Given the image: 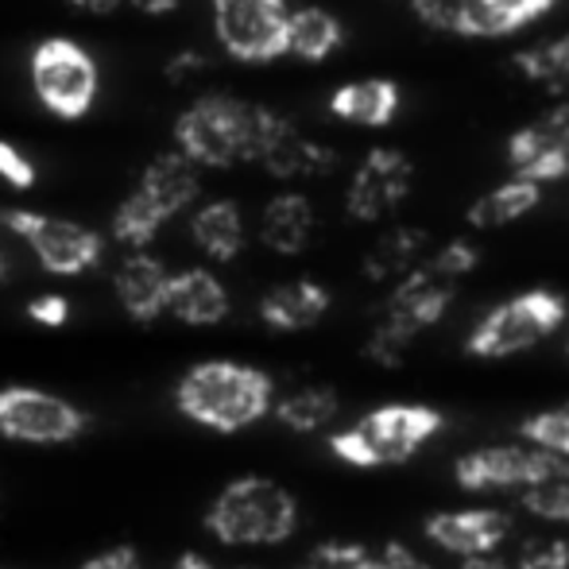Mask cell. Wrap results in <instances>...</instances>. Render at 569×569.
Listing matches in <instances>:
<instances>
[{
  "instance_id": "11",
  "label": "cell",
  "mask_w": 569,
  "mask_h": 569,
  "mask_svg": "<svg viewBox=\"0 0 569 569\" xmlns=\"http://www.w3.org/2000/svg\"><path fill=\"white\" fill-rule=\"evenodd\" d=\"M569 477V461L550 457L535 446H488L457 461V485L465 492H496V488H535Z\"/></svg>"
},
{
  "instance_id": "15",
  "label": "cell",
  "mask_w": 569,
  "mask_h": 569,
  "mask_svg": "<svg viewBox=\"0 0 569 569\" xmlns=\"http://www.w3.org/2000/svg\"><path fill=\"white\" fill-rule=\"evenodd\" d=\"M167 283H171V271L148 252H136L120 263L113 287H117V299L124 307L128 318L136 322H151L167 310Z\"/></svg>"
},
{
  "instance_id": "30",
  "label": "cell",
  "mask_w": 569,
  "mask_h": 569,
  "mask_svg": "<svg viewBox=\"0 0 569 569\" xmlns=\"http://www.w3.org/2000/svg\"><path fill=\"white\" fill-rule=\"evenodd\" d=\"M519 430H523V438L535 446V450L569 461V407H558V411H539L535 419H527Z\"/></svg>"
},
{
  "instance_id": "19",
  "label": "cell",
  "mask_w": 569,
  "mask_h": 569,
  "mask_svg": "<svg viewBox=\"0 0 569 569\" xmlns=\"http://www.w3.org/2000/svg\"><path fill=\"white\" fill-rule=\"evenodd\" d=\"M330 113L360 128H383L399 113V86L388 78H365V82H345L330 98Z\"/></svg>"
},
{
  "instance_id": "7",
  "label": "cell",
  "mask_w": 569,
  "mask_h": 569,
  "mask_svg": "<svg viewBox=\"0 0 569 569\" xmlns=\"http://www.w3.org/2000/svg\"><path fill=\"white\" fill-rule=\"evenodd\" d=\"M31 86L54 117L78 120L98 98V67L74 39H43L31 54Z\"/></svg>"
},
{
  "instance_id": "17",
  "label": "cell",
  "mask_w": 569,
  "mask_h": 569,
  "mask_svg": "<svg viewBox=\"0 0 569 569\" xmlns=\"http://www.w3.org/2000/svg\"><path fill=\"white\" fill-rule=\"evenodd\" d=\"M198 190H202L198 167L190 163L182 151H167V156H156L148 163V171L140 174V190H136V194L148 198V202L163 213V221H171L174 213L194 202Z\"/></svg>"
},
{
  "instance_id": "31",
  "label": "cell",
  "mask_w": 569,
  "mask_h": 569,
  "mask_svg": "<svg viewBox=\"0 0 569 569\" xmlns=\"http://www.w3.org/2000/svg\"><path fill=\"white\" fill-rule=\"evenodd\" d=\"M523 508L550 523H569V477L523 488Z\"/></svg>"
},
{
  "instance_id": "44",
  "label": "cell",
  "mask_w": 569,
  "mask_h": 569,
  "mask_svg": "<svg viewBox=\"0 0 569 569\" xmlns=\"http://www.w3.org/2000/svg\"><path fill=\"white\" fill-rule=\"evenodd\" d=\"M171 569H213L210 562H206V558L202 555H182L179 558V562H174Z\"/></svg>"
},
{
  "instance_id": "4",
  "label": "cell",
  "mask_w": 569,
  "mask_h": 569,
  "mask_svg": "<svg viewBox=\"0 0 569 569\" xmlns=\"http://www.w3.org/2000/svg\"><path fill=\"white\" fill-rule=\"evenodd\" d=\"M299 527V503L268 477H237L206 511V531L226 547H276Z\"/></svg>"
},
{
  "instance_id": "22",
  "label": "cell",
  "mask_w": 569,
  "mask_h": 569,
  "mask_svg": "<svg viewBox=\"0 0 569 569\" xmlns=\"http://www.w3.org/2000/svg\"><path fill=\"white\" fill-rule=\"evenodd\" d=\"M569 143V101L555 106L550 113L535 117L531 124H523L508 140V159L516 167V174H531L542 159H550L555 151H562Z\"/></svg>"
},
{
  "instance_id": "34",
  "label": "cell",
  "mask_w": 569,
  "mask_h": 569,
  "mask_svg": "<svg viewBox=\"0 0 569 569\" xmlns=\"http://www.w3.org/2000/svg\"><path fill=\"white\" fill-rule=\"evenodd\" d=\"M365 558H368L365 547H352V542H322V547L310 550L302 569H357Z\"/></svg>"
},
{
  "instance_id": "43",
  "label": "cell",
  "mask_w": 569,
  "mask_h": 569,
  "mask_svg": "<svg viewBox=\"0 0 569 569\" xmlns=\"http://www.w3.org/2000/svg\"><path fill=\"white\" fill-rule=\"evenodd\" d=\"M461 569H511V566L500 562V558H469Z\"/></svg>"
},
{
  "instance_id": "20",
  "label": "cell",
  "mask_w": 569,
  "mask_h": 569,
  "mask_svg": "<svg viewBox=\"0 0 569 569\" xmlns=\"http://www.w3.org/2000/svg\"><path fill=\"white\" fill-rule=\"evenodd\" d=\"M558 0H465L461 36L469 39H500L519 31L523 23L539 20Z\"/></svg>"
},
{
  "instance_id": "25",
  "label": "cell",
  "mask_w": 569,
  "mask_h": 569,
  "mask_svg": "<svg viewBox=\"0 0 569 569\" xmlns=\"http://www.w3.org/2000/svg\"><path fill=\"white\" fill-rule=\"evenodd\" d=\"M345 31L338 23V16H330L326 8H295L287 16V51L302 62H322L330 59L341 47Z\"/></svg>"
},
{
  "instance_id": "2",
  "label": "cell",
  "mask_w": 569,
  "mask_h": 569,
  "mask_svg": "<svg viewBox=\"0 0 569 569\" xmlns=\"http://www.w3.org/2000/svg\"><path fill=\"white\" fill-rule=\"evenodd\" d=\"M279 120L283 117L252 106V101H237L229 93H206L179 117L174 143L194 167L256 163Z\"/></svg>"
},
{
  "instance_id": "6",
  "label": "cell",
  "mask_w": 569,
  "mask_h": 569,
  "mask_svg": "<svg viewBox=\"0 0 569 569\" xmlns=\"http://www.w3.org/2000/svg\"><path fill=\"white\" fill-rule=\"evenodd\" d=\"M562 322H566L562 295L555 291L516 295V299L500 302V307L480 318L477 330L469 333V352L485 360L516 357V352H527L539 341H547Z\"/></svg>"
},
{
  "instance_id": "35",
  "label": "cell",
  "mask_w": 569,
  "mask_h": 569,
  "mask_svg": "<svg viewBox=\"0 0 569 569\" xmlns=\"http://www.w3.org/2000/svg\"><path fill=\"white\" fill-rule=\"evenodd\" d=\"M0 179L12 182L16 190L36 187V163H31L16 143H4V140H0Z\"/></svg>"
},
{
  "instance_id": "1",
  "label": "cell",
  "mask_w": 569,
  "mask_h": 569,
  "mask_svg": "<svg viewBox=\"0 0 569 569\" xmlns=\"http://www.w3.org/2000/svg\"><path fill=\"white\" fill-rule=\"evenodd\" d=\"M477 268V248L469 240H453V244L438 248L435 256L419 260L411 276H403L383 302L380 322H376L372 338H368V360L383 368H399L407 360V349L422 330L438 322L450 307L457 283Z\"/></svg>"
},
{
  "instance_id": "12",
  "label": "cell",
  "mask_w": 569,
  "mask_h": 569,
  "mask_svg": "<svg viewBox=\"0 0 569 569\" xmlns=\"http://www.w3.org/2000/svg\"><path fill=\"white\" fill-rule=\"evenodd\" d=\"M407 190H411V159L396 148H372L352 174L345 210L352 221H380L403 202Z\"/></svg>"
},
{
  "instance_id": "47",
  "label": "cell",
  "mask_w": 569,
  "mask_h": 569,
  "mask_svg": "<svg viewBox=\"0 0 569 569\" xmlns=\"http://www.w3.org/2000/svg\"><path fill=\"white\" fill-rule=\"evenodd\" d=\"M240 569H248V566H240Z\"/></svg>"
},
{
  "instance_id": "14",
  "label": "cell",
  "mask_w": 569,
  "mask_h": 569,
  "mask_svg": "<svg viewBox=\"0 0 569 569\" xmlns=\"http://www.w3.org/2000/svg\"><path fill=\"white\" fill-rule=\"evenodd\" d=\"M256 163L268 167V174H276V179H318V174L333 171L338 159H333L330 148L307 140V136H302L299 128L283 117Z\"/></svg>"
},
{
  "instance_id": "26",
  "label": "cell",
  "mask_w": 569,
  "mask_h": 569,
  "mask_svg": "<svg viewBox=\"0 0 569 569\" xmlns=\"http://www.w3.org/2000/svg\"><path fill=\"white\" fill-rule=\"evenodd\" d=\"M190 237H194V244L202 248L210 260H232V256H240V248H244V221H240V210L232 202H210L202 206V210L194 213V221H190Z\"/></svg>"
},
{
  "instance_id": "16",
  "label": "cell",
  "mask_w": 569,
  "mask_h": 569,
  "mask_svg": "<svg viewBox=\"0 0 569 569\" xmlns=\"http://www.w3.org/2000/svg\"><path fill=\"white\" fill-rule=\"evenodd\" d=\"M330 310V291L315 279H291V283L271 287L260 299V318L271 330L283 333H299L318 326Z\"/></svg>"
},
{
  "instance_id": "39",
  "label": "cell",
  "mask_w": 569,
  "mask_h": 569,
  "mask_svg": "<svg viewBox=\"0 0 569 569\" xmlns=\"http://www.w3.org/2000/svg\"><path fill=\"white\" fill-rule=\"evenodd\" d=\"M380 562L388 566V569H430L419 555H415L411 547H403V542H388V547H383Z\"/></svg>"
},
{
  "instance_id": "23",
  "label": "cell",
  "mask_w": 569,
  "mask_h": 569,
  "mask_svg": "<svg viewBox=\"0 0 569 569\" xmlns=\"http://www.w3.org/2000/svg\"><path fill=\"white\" fill-rule=\"evenodd\" d=\"M422 252H427V232L411 229V226H399L391 232H383L365 256V276L372 283H391V279H403L419 268Z\"/></svg>"
},
{
  "instance_id": "27",
  "label": "cell",
  "mask_w": 569,
  "mask_h": 569,
  "mask_svg": "<svg viewBox=\"0 0 569 569\" xmlns=\"http://www.w3.org/2000/svg\"><path fill=\"white\" fill-rule=\"evenodd\" d=\"M276 419L283 422L287 430H299V435H315V430L330 427L333 415H338V396L322 383H310V388H299L291 396H283L279 403H271Z\"/></svg>"
},
{
  "instance_id": "3",
  "label": "cell",
  "mask_w": 569,
  "mask_h": 569,
  "mask_svg": "<svg viewBox=\"0 0 569 569\" xmlns=\"http://www.w3.org/2000/svg\"><path fill=\"white\" fill-rule=\"evenodd\" d=\"M174 403L190 422H202L221 435L260 422L276 403V383L268 372L237 360H202L174 388Z\"/></svg>"
},
{
  "instance_id": "41",
  "label": "cell",
  "mask_w": 569,
  "mask_h": 569,
  "mask_svg": "<svg viewBox=\"0 0 569 569\" xmlns=\"http://www.w3.org/2000/svg\"><path fill=\"white\" fill-rule=\"evenodd\" d=\"M140 12H148V16H167V12H174V8L182 4V0H132Z\"/></svg>"
},
{
  "instance_id": "46",
  "label": "cell",
  "mask_w": 569,
  "mask_h": 569,
  "mask_svg": "<svg viewBox=\"0 0 569 569\" xmlns=\"http://www.w3.org/2000/svg\"><path fill=\"white\" fill-rule=\"evenodd\" d=\"M0 279H4V260H0Z\"/></svg>"
},
{
  "instance_id": "42",
  "label": "cell",
  "mask_w": 569,
  "mask_h": 569,
  "mask_svg": "<svg viewBox=\"0 0 569 569\" xmlns=\"http://www.w3.org/2000/svg\"><path fill=\"white\" fill-rule=\"evenodd\" d=\"M74 8H82V12H93V16H109L120 8V0H70Z\"/></svg>"
},
{
  "instance_id": "24",
  "label": "cell",
  "mask_w": 569,
  "mask_h": 569,
  "mask_svg": "<svg viewBox=\"0 0 569 569\" xmlns=\"http://www.w3.org/2000/svg\"><path fill=\"white\" fill-rule=\"evenodd\" d=\"M542 198V187L531 179H523V174H516V179L500 182V187H492L485 198H477V202L469 206V226L472 229H500V226H511V221L527 218V213L539 206Z\"/></svg>"
},
{
  "instance_id": "36",
  "label": "cell",
  "mask_w": 569,
  "mask_h": 569,
  "mask_svg": "<svg viewBox=\"0 0 569 569\" xmlns=\"http://www.w3.org/2000/svg\"><path fill=\"white\" fill-rule=\"evenodd\" d=\"M28 318L47 330H59V326L70 322V302L62 295H39V299L28 302Z\"/></svg>"
},
{
  "instance_id": "32",
  "label": "cell",
  "mask_w": 569,
  "mask_h": 569,
  "mask_svg": "<svg viewBox=\"0 0 569 569\" xmlns=\"http://www.w3.org/2000/svg\"><path fill=\"white\" fill-rule=\"evenodd\" d=\"M511 569H569V547L566 539H531L523 542L516 566Z\"/></svg>"
},
{
  "instance_id": "13",
  "label": "cell",
  "mask_w": 569,
  "mask_h": 569,
  "mask_svg": "<svg viewBox=\"0 0 569 569\" xmlns=\"http://www.w3.org/2000/svg\"><path fill=\"white\" fill-rule=\"evenodd\" d=\"M508 531H511L508 516L496 508L438 511V516L427 519V539L461 558H488L508 539Z\"/></svg>"
},
{
  "instance_id": "38",
  "label": "cell",
  "mask_w": 569,
  "mask_h": 569,
  "mask_svg": "<svg viewBox=\"0 0 569 569\" xmlns=\"http://www.w3.org/2000/svg\"><path fill=\"white\" fill-rule=\"evenodd\" d=\"M566 174H569V143H566L562 151H555V156H550V159H542V163L535 167L531 174H523V179H531V182H539V187H542V182H550V179H566Z\"/></svg>"
},
{
  "instance_id": "37",
  "label": "cell",
  "mask_w": 569,
  "mask_h": 569,
  "mask_svg": "<svg viewBox=\"0 0 569 569\" xmlns=\"http://www.w3.org/2000/svg\"><path fill=\"white\" fill-rule=\"evenodd\" d=\"M78 569H143V562H140V555H136V547H113V550H106V555L82 562Z\"/></svg>"
},
{
  "instance_id": "28",
  "label": "cell",
  "mask_w": 569,
  "mask_h": 569,
  "mask_svg": "<svg viewBox=\"0 0 569 569\" xmlns=\"http://www.w3.org/2000/svg\"><path fill=\"white\" fill-rule=\"evenodd\" d=\"M516 70L531 82L547 86L558 98H569V36H558L550 43L527 47L516 54Z\"/></svg>"
},
{
  "instance_id": "18",
  "label": "cell",
  "mask_w": 569,
  "mask_h": 569,
  "mask_svg": "<svg viewBox=\"0 0 569 569\" xmlns=\"http://www.w3.org/2000/svg\"><path fill=\"white\" fill-rule=\"evenodd\" d=\"M167 310L187 326H218L229 315V291L213 271H179L167 283Z\"/></svg>"
},
{
  "instance_id": "48",
  "label": "cell",
  "mask_w": 569,
  "mask_h": 569,
  "mask_svg": "<svg viewBox=\"0 0 569 569\" xmlns=\"http://www.w3.org/2000/svg\"><path fill=\"white\" fill-rule=\"evenodd\" d=\"M566 547H569V539H566Z\"/></svg>"
},
{
  "instance_id": "29",
  "label": "cell",
  "mask_w": 569,
  "mask_h": 569,
  "mask_svg": "<svg viewBox=\"0 0 569 569\" xmlns=\"http://www.w3.org/2000/svg\"><path fill=\"white\" fill-rule=\"evenodd\" d=\"M163 226V213L148 202L143 194H132L128 202H120L117 218H113V237L120 244H132V248H143L151 244V237Z\"/></svg>"
},
{
  "instance_id": "40",
  "label": "cell",
  "mask_w": 569,
  "mask_h": 569,
  "mask_svg": "<svg viewBox=\"0 0 569 569\" xmlns=\"http://www.w3.org/2000/svg\"><path fill=\"white\" fill-rule=\"evenodd\" d=\"M202 67H206L202 54H198V51H187V54H179V59H174L171 67H167V74H171L174 82H182V78H194Z\"/></svg>"
},
{
  "instance_id": "45",
  "label": "cell",
  "mask_w": 569,
  "mask_h": 569,
  "mask_svg": "<svg viewBox=\"0 0 569 569\" xmlns=\"http://www.w3.org/2000/svg\"><path fill=\"white\" fill-rule=\"evenodd\" d=\"M357 569H388V566H383V562H376V558H365V562H360Z\"/></svg>"
},
{
  "instance_id": "5",
  "label": "cell",
  "mask_w": 569,
  "mask_h": 569,
  "mask_svg": "<svg viewBox=\"0 0 569 569\" xmlns=\"http://www.w3.org/2000/svg\"><path fill=\"white\" fill-rule=\"evenodd\" d=\"M442 430V411L422 403H388L368 411L349 430L330 438V450L349 465L376 469V465H399L415 457L430 438Z\"/></svg>"
},
{
  "instance_id": "21",
  "label": "cell",
  "mask_w": 569,
  "mask_h": 569,
  "mask_svg": "<svg viewBox=\"0 0 569 569\" xmlns=\"http://www.w3.org/2000/svg\"><path fill=\"white\" fill-rule=\"evenodd\" d=\"M315 237V206L302 194H279L263 206L260 240L279 256H299Z\"/></svg>"
},
{
  "instance_id": "33",
  "label": "cell",
  "mask_w": 569,
  "mask_h": 569,
  "mask_svg": "<svg viewBox=\"0 0 569 569\" xmlns=\"http://www.w3.org/2000/svg\"><path fill=\"white\" fill-rule=\"evenodd\" d=\"M411 8L419 12V20L430 23L435 31H450V36H461L465 0H411Z\"/></svg>"
},
{
  "instance_id": "10",
  "label": "cell",
  "mask_w": 569,
  "mask_h": 569,
  "mask_svg": "<svg viewBox=\"0 0 569 569\" xmlns=\"http://www.w3.org/2000/svg\"><path fill=\"white\" fill-rule=\"evenodd\" d=\"M283 0H213V28L221 47L240 62H271L287 51Z\"/></svg>"
},
{
  "instance_id": "8",
  "label": "cell",
  "mask_w": 569,
  "mask_h": 569,
  "mask_svg": "<svg viewBox=\"0 0 569 569\" xmlns=\"http://www.w3.org/2000/svg\"><path fill=\"white\" fill-rule=\"evenodd\" d=\"M90 430V415L70 399L39 388H0V438L28 446L78 442Z\"/></svg>"
},
{
  "instance_id": "9",
  "label": "cell",
  "mask_w": 569,
  "mask_h": 569,
  "mask_svg": "<svg viewBox=\"0 0 569 569\" xmlns=\"http://www.w3.org/2000/svg\"><path fill=\"white\" fill-rule=\"evenodd\" d=\"M4 226L16 237L28 240V248L39 256L51 276H82V271L98 268L101 263V237L93 229L78 226V221H62V218H47L36 210H8Z\"/></svg>"
}]
</instances>
